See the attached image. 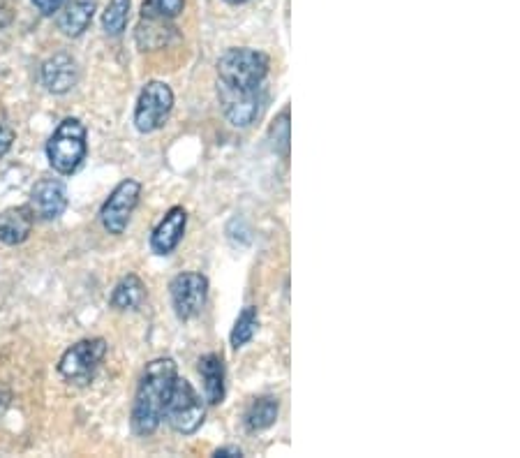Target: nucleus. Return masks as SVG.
<instances>
[{"mask_svg": "<svg viewBox=\"0 0 520 458\" xmlns=\"http://www.w3.org/2000/svg\"><path fill=\"white\" fill-rule=\"evenodd\" d=\"M63 3H65V0H33L37 12L44 14V17H54V14L61 10Z\"/></svg>", "mask_w": 520, "mask_h": 458, "instance_id": "obj_23", "label": "nucleus"}, {"mask_svg": "<svg viewBox=\"0 0 520 458\" xmlns=\"http://www.w3.org/2000/svg\"><path fill=\"white\" fill-rule=\"evenodd\" d=\"M185 227H188V213H185L183 206H174V209L167 211V216L160 220V225L153 229L151 234V250L155 255L167 257L172 255L174 250L181 243Z\"/></svg>", "mask_w": 520, "mask_h": 458, "instance_id": "obj_11", "label": "nucleus"}, {"mask_svg": "<svg viewBox=\"0 0 520 458\" xmlns=\"http://www.w3.org/2000/svg\"><path fill=\"white\" fill-rule=\"evenodd\" d=\"M174 33L172 26L162 19H141L137 28V42L141 49H158L167 44V38Z\"/></svg>", "mask_w": 520, "mask_h": 458, "instance_id": "obj_18", "label": "nucleus"}, {"mask_svg": "<svg viewBox=\"0 0 520 458\" xmlns=\"http://www.w3.org/2000/svg\"><path fill=\"white\" fill-rule=\"evenodd\" d=\"M146 299V287L137 276H125L121 283L114 287L111 294V308L116 310H137Z\"/></svg>", "mask_w": 520, "mask_h": 458, "instance_id": "obj_17", "label": "nucleus"}, {"mask_svg": "<svg viewBox=\"0 0 520 458\" xmlns=\"http://www.w3.org/2000/svg\"><path fill=\"white\" fill-rule=\"evenodd\" d=\"M104 354H107V341L104 338H88V341L74 343L58 361V373L65 380L77 384L91 382L98 366L102 364Z\"/></svg>", "mask_w": 520, "mask_h": 458, "instance_id": "obj_6", "label": "nucleus"}, {"mask_svg": "<svg viewBox=\"0 0 520 458\" xmlns=\"http://www.w3.org/2000/svg\"><path fill=\"white\" fill-rule=\"evenodd\" d=\"M176 375V361L169 357L155 359L146 366L137 387L135 405H132V431L141 438L153 435L165 419V405L172 394Z\"/></svg>", "mask_w": 520, "mask_h": 458, "instance_id": "obj_1", "label": "nucleus"}, {"mask_svg": "<svg viewBox=\"0 0 520 458\" xmlns=\"http://www.w3.org/2000/svg\"><path fill=\"white\" fill-rule=\"evenodd\" d=\"M185 0H144L141 5V19H162L172 21L183 12Z\"/></svg>", "mask_w": 520, "mask_h": 458, "instance_id": "obj_21", "label": "nucleus"}, {"mask_svg": "<svg viewBox=\"0 0 520 458\" xmlns=\"http://www.w3.org/2000/svg\"><path fill=\"white\" fill-rule=\"evenodd\" d=\"M199 375L204 382V396L211 405H220L225 401V361L220 354H206L199 359Z\"/></svg>", "mask_w": 520, "mask_h": 458, "instance_id": "obj_15", "label": "nucleus"}, {"mask_svg": "<svg viewBox=\"0 0 520 458\" xmlns=\"http://www.w3.org/2000/svg\"><path fill=\"white\" fill-rule=\"evenodd\" d=\"M269 137H271L276 153H280L282 158H287L289 155V109H282V114L276 116V121L271 123Z\"/></svg>", "mask_w": 520, "mask_h": 458, "instance_id": "obj_22", "label": "nucleus"}, {"mask_svg": "<svg viewBox=\"0 0 520 458\" xmlns=\"http://www.w3.org/2000/svg\"><path fill=\"white\" fill-rule=\"evenodd\" d=\"M225 3H229V5H243V3H248V0H225Z\"/></svg>", "mask_w": 520, "mask_h": 458, "instance_id": "obj_27", "label": "nucleus"}, {"mask_svg": "<svg viewBox=\"0 0 520 458\" xmlns=\"http://www.w3.org/2000/svg\"><path fill=\"white\" fill-rule=\"evenodd\" d=\"M88 153L86 142V125L79 118H65L58 123L54 135L47 142V158L49 165L58 174L70 176L84 165Z\"/></svg>", "mask_w": 520, "mask_h": 458, "instance_id": "obj_3", "label": "nucleus"}, {"mask_svg": "<svg viewBox=\"0 0 520 458\" xmlns=\"http://www.w3.org/2000/svg\"><path fill=\"white\" fill-rule=\"evenodd\" d=\"M172 306L174 313L181 322L195 320L202 313L208 299V280L197 271L178 273L172 280Z\"/></svg>", "mask_w": 520, "mask_h": 458, "instance_id": "obj_8", "label": "nucleus"}, {"mask_svg": "<svg viewBox=\"0 0 520 458\" xmlns=\"http://www.w3.org/2000/svg\"><path fill=\"white\" fill-rule=\"evenodd\" d=\"M204 417L206 408L195 387L185 378H178L176 375L172 394H169V401L165 405L167 424L172 426L176 433L192 435L202 428Z\"/></svg>", "mask_w": 520, "mask_h": 458, "instance_id": "obj_4", "label": "nucleus"}, {"mask_svg": "<svg viewBox=\"0 0 520 458\" xmlns=\"http://www.w3.org/2000/svg\"><path fill=\"white\" fill-rule=\"evenodd\" d=\"M278 412H280L278 398L273 396L257 398V401L248 408V412H245V428H248L250 433L266 431V428H271L278 421Z\"/></svg>", "mask_w": 520, "mask_h": 458, "instance_id": "obj_16", "label": "nucleus"}, {"mask_svg": "<svg viewBox=\"0 0 520 458\" xmlns=\"http://www.w3.org/2000/svg\"><path fill=\"white\" fill-rule=\"evenodd\" d=\"M31 211L35 218L40 220H56L63 216V211L68 209V190L61 181L56 179H42L35 183L31 192Z\"/></svg>", "mask_w": 520, "mask_h": 458, "instance_id": "obj_10", "label": "nucleus"}, {"mask_svg": "<svg viewBox=\"0 0 520 458\" xmlns=\"http://www.w3.org/2000/svg\"><path fill=\"white\" fill-rule=\"evenodd\" d=\"M35 216L31 206H14L0 213V243L5 246H19L33 232Z\"/></svg>", "mask_w": 520, "mask_h": 458, "instance_id": "obj_13", "label": "nucleus"}, {"mask_svg": "<svg viewBox=\"0 0 520 458\" xmlns=\"http://www.w3.org/2000/svg\"><path fill=\"white\" fill-rule=\"evenodd\" d=\"M98 0H68L63 12L58 14V31L68 38H79L91 26Z\"/></svg>", "mask_w": 520, "mask_h": 458, "instance_id": "obj_14", "label": "nucleus"}, {"mask_svg": "<svg viewBox=\"0 0 520 458\" xmlns=\"http://www.w3.org/2000/svg\"><path fill=\"white\" fill-rule=\"evenodd\" d=\"M130 5L132 0H109L107 10L102 14L104 33L111 35V38H118L125 31L130 19Z\"/></svg>", "mask_w": 520, "mask_h": 458, "instance_id": "obj_20", "label": "nucleus"}, {"mask_svg": "<svg viewBox=\"0 0 520 458\" xmlns=\"http://www.w3.org/2000/svg\"><path fill=\"white\" fill-rule=\"evenodd\" d=\"M269 68V56L262 51L234 47L220 56L218 81L229 88H239V91H255V88H262L264 79L269 77Z\"/></svg>", "mask_w": 520, "mask_h": 458, "instance_id": "obj_2", "label": "nucleus"}, {"mask_svg": "<svg viewBox=\"0 0 520 458\" xmlns=\"http://www.w3.org/2000/svg\"><path fill=\"white\" fill-rule=\"evenodd\" d=\"M174 109V91L165 81H148L135 107V128L141 135L158 132Z\"/></svg>", "mask_w": 520, "mask_h": 458, "instance_id": "obj_5", "label": "nucleus"}, {"mask_svg": "<svg viewBox=\"0 0 520 458\" xmlns=\"http://www.w3.org/2000/svg\"><path fill=\"white\" fill-rule=\"evenodd\" d=\"M12 21V12H10V7H7L3 0H0V28H5L7 24H10Z\"/></svg>", "mask_w": 520, "mask_h": 458, "instance_id": "obj_25", "label": "nucleus"}, {"mask_svg": "<svg viewBox=\"0 0 520 458\" xmlns=\"http://www.w3.org/2000/svg\"><path fill=\"white\" fill-rule=\"evenodd\" d=\"M259 327V315L255 306H248L241 310V315L236 317L232 334H229V343H232L234 350H241V347L248 345L252 338L257 334Z\"/></svg>", "mask_w": 520, "mask_h": 458, "instance_id": "obj_19", "label": "nucleus"}, {"mask_svg": "<svg viewBox=\"0 0 520 458\" xmlns=\"http://www.w3.org/2000/svg\"><path fill=\"white\" fill-rule=\"evenodd\" d=\"M218 98L220 107L225 112L227 121L234 125V128H248L262 114L266 95L262 88H255V91H239V88H229L218 81Z\"/></svg>", "mask_w": 520, "mask_h": 458, "instance_id": "obj_9", "label": "nucleus"}, {"mask_svg": "<svg viewBox=\"0 0 520 458\" xmlns=\"http://www.w3.org/2000/svg\"><path fill=\"white\" fill-rule=\"evenodd\" d=\"M213 456H243V452H241V449L239 447H220V449H215V452H213Z\"/></svg>", "mask_w": 520, "mask_h": 458, "instance_id": "obj_26", "label": "nucleus"}, {"mask_svg": "<svg viewBox=\"0 0 520 458\" xmlns=\"http://www.w3.org/2000/svg\"><path fill=\"white\" fill-rule=\"evenodd\" d=\"M141 197V183L135 179H125L111 190L107 202L100 209V223L109 234L121 236L128 229L132 213H135Z\"/></svg>", "mask_w": 520, "mask_h": 458, "instance_id": "obj_7", "label": "nucleus"}, {"mask_svg": "<svg viewBox=\"0 0 520 458\" xmlns=\"http://www.w3.org/2000/svg\"><path fill=\"white\" fill-rule=\"evenodd\" d=\"M14 144V130L7 128V125H0V158H5L7 151L12 149Z\"/></svg>", "mask_w": 520, "mask_h": 458, "instance_id": "obj_24", "label": "nucleus"}, {"mask_svg": "<svg viewBox=\"0 0 520 458\" xmlns=\"http://www.w3.org/2000/svg\"><path fill=\"white\" fill-rule=\"evenodd\" d=\"M79 68L77 61L68 54H56L42 65V84L47 86L49 93L65 95L77 86Z\"/></svg>", "mask_w": 520, "mask_h": 458, "instance_id": "obj_12", "label": "nucleus"}]
</instances>
